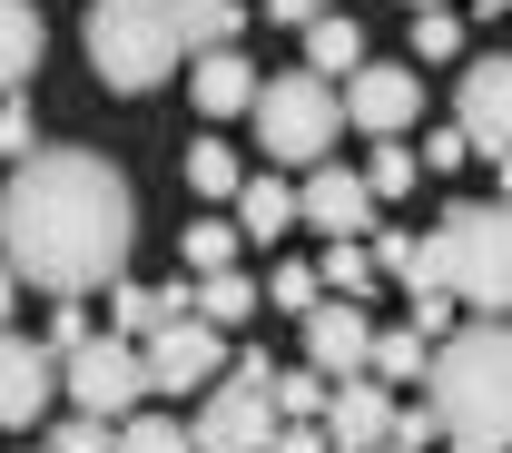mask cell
<instances>
[{
  "instance_id": "cell-1",
  "label": "cell",
  "mask_w": 512,
  "mask_h": 453,
  "mask_svg": "<svg viewBox=\"0 0 512 453\" xmlns=\"http://www.w3.org/2000/svg\"><path fill=\"white\" fill-rule=\"evenodd\" d=\"M128 237H138V188L99 148H40L0 188V266L20 286L89 296L128 266Z\"/></svg>"
},
{
  "instance_id": "cell-2",
  "label": "cell",
  "mask_w": 512,
  "mask_h": 453,
  "mask_svg": "<svg viewBox=\"0 0 512 453\" xmlns=\"http://www.w3.org/2000/svg\"><path fill=\"white\" fill-rule=\"evenodd\" d=\"M424 404L444 414L453 444L473 453H512V316L453 325L424 365Z\"/></svg>"
},
{
  "instance_id": "cell-3",
  "label": "cell",
  "mask_w": 512,
  "mask_h": 453,
  "mask_svg": "<svg viewBox=\"0 0 512 453\" xmlns=\"http://www.w3.org/2000/svg\"><path fill=\"white\" fill-rule=\"evenodd\" d=\"M404 286L414 296L444 286L453 306H473V316H512V197H463V207H444V227L414 237V276Z\"/></svg>"
},
{
  "instance_id": "cell-4",
  "label": "cell",
  "mask_w": 512,
  "mask_h": 453,
  "mask_svg": "<svg viewBox=\"0 0 512 453\" xmlns=\"http://www.w3.org/2000/svg\"><path fill=\"white\" fill-rule=\"evenodd\" d=\"M188 10L197 0H89V69L119 99L168 89L178 60H188Z\"/></svg>"
},
{
  "instance_id": "cell-5",
  "label": "cell",
  "mask_w": 512,
  "mask_h": 453,
  "mask_svg": "<svg viewBox=\"0 0 512 453\" xmlns=\"http://www.w3.org/2000/svg\"><path fill=\"white\" fill-rule=\"evenodd\" d=\"M256 148L276 158V168H325V148L345 129V89L316 79V69H286V79H266L256 89Z\"/></svg>"
},
{
  "instance_id": "cell-6",
  "label": "cell",
  "mask_w": 512,
  "mask_h": 453,
  "mask_svg": "<svg viewBox=\"0 0 512 453\" xmlns=\"http://www.w3.org/2000/svg\"><path fill=\"white\" fill-rule=\"evenodd\" d=\"M276 424H286V414H276V365L247 345V355L207 385V404H197L188 434H197V453H266V444H276Z\"/></svg>"
},
{
  "instance_id": "cell-7",
  "label": "cell",
  "mask_w": 512,
  "mask_h": 453,
  "mask_svg": "<svg viewBox=\"0 0 512 453\" xmlns=\"http://www.w3.org/2000/svg\"><path fill=\"white\" fill-rule=\"evenodd\" d=\"M60 385H69L79 414L119 424L128 404L148 394V345H138V335H89V345H69V355H60Z\"/></svg>"
},
{
  "instance_id": "cell-8",
  "label": "cell",
  "mask_w": 512,
  "mask_h": 453,
  "mask_svg": "<svg viewBox=\"0 0 512 453\" xmlns=\"http://www.w3.org/2000/svg\"><path fill=\"white\" fill-rule=\"evenodd\" d=\"M227 365L237 355H227V335L207 316H178L168 335H148V394H207Z\"/></svg>"
},
{
  "instance_id": "cell-9",
  "label": "cell",
  "mask_w": 512,
  "mask_h": 453,
  "mask_svg": "<svg viewBox=\"0 0 512 453\" xmlns=\"http://www.w3.org/2000/svg\"><path fill=\"white\" fill-rule=\"evenodd\" d=\"M453 129L473 138V148H493V158L512 148V50H493V60L463 69V89H453Z\"/></svg>"
},
{
  "instance_id": "cell-10",
  "label": "cell",
  "mask_w": 512,
  "mask_h": 453,
  "mask_svg": "<svg viewBox=\"0 0 512 453\" xmlns=\"http://www.w3.org/2000/svg\"><path fill=\"white\" fill-rule=\"evenodd\" d=\"M414 109H424V79H414V69H355V79H345V119H355V129L365 138H394V129H414Z\"/></svg>"
},
{
  "instance_id": "cell-11",
  "label": "cell",
  "mask_w": 512,
  "mask_h": 453,
  "mask_svg": "<svg viewBox=\"0 0 512 453\" xmlns=\"http://www.w3.org/2000/svg\"><path fill=\"white\" fill-rule=\"evenodd\" d=\"M296 207H306V227H325V237H365L375 227V188H365V168H306V188H296Z\"/></svg>"
},
{
  "instance_id": "cell-12",
  "label": "cell",
  "mask_w": 512,
  "mask_h": 453,
  "mask_svg": "<svg viewBox=\"0 0 512 453\" xmlns=\"http://www.w3.org/2000/svg\"><path fill=\"white\" fill-rule=\"evenodd\" d=\"M325 444H335V453H375V444H394V394H384L375 375H345V385L325 394Z\"/></svg>"
},
{
  "instance_id": "cell-13",
  "label": "cell",
  "mask_w": 512,
  "mask_h": 453,
  "mask_svg": "<svg viewBox=\"0 0 512 453\" xmlns=\"http://www.w3.org/2000/svg\"><path fill=\"white\" fill-rule=\"evenodd\" d=\"M50 385H60V355L40 335H0V424H40Z\"/></svg>"
},
{
  "instance_id": "cell-14",
  "label": "cell",
  "mask_w": 512,
  "mask_h": 453,
  "mask_svg": "<svg viewBox=\"0 0 512 453\" xmlns=\"http://www.w3.org/2000/svg\"><path fill=\"white\" fill-rule=\"evenodd\" d=\"M365 355H375V325H365V306H316L306 316V365H316L325 385H345V375H365Z\"/></svg>"
},
{
  "instance_id": "cell-15",
  "label": "cell",
  "mask_w": 512,
  "mask_h": 453,
  "mask_svg": "<svg viewBox=\"0 0 512 453\" xmlns=\"http://www.w3.org/2000/svg\"><path fill=\"white\" fill-rule=\"evenodd\" d=\"M188 89H197V119H237V109H256V79L237 50H197V69H188Z\"/></svg>"
},
{
  "instance_id": "cell-16",
  "label": "cell",
  "mask_w": 512,
  "mask_h": 453,
  "mask_svg": "<svg viewBox=\"0 0 512 453\" xmlns=\"http://www.w3.org/2000/svg\"><path fill=\"white\" fill-rule=\"evenodd\" d=\"M50 50V30H40V10L30 0H0V99H20L30 89V69Z\"/></svg>"
},
{
  "instance_id": "cell-17",
  "label": "cell",
  "mask_w": 512,
  "mask_h": 453,
  "mask_svg": "<svg viewBox=\"0 0 512 453\" xmlns=\"http://www.w3.org/2000/svg\"><path fill=\"white\" fill-rule=\"evenodd\" d=\"M237 227H247V237H286V227H306V207H296L286 178H247V188H237Z\"/></svg>"
},
{
  "instance_id": "cell-18",
  "label": "cell",
  "mask_w": 512,
  "mask_h": 453,
  "mask_svg": "<svg viewBox=\"0 0 512 453\" xmlns=\"http://www.w3.org/2000/svg\"><path fill=\"white\" fill-rule=\"evenodd\" d=\"M306 69H316V79H335V69H345V79H355V69H365V30H355V20H335V10H325L316 30H306Z\"/></svg>"
},
{
  "instance_id": "cell-19",
  "label": "cell",
  "mask_w": 512,
  "mask_h": 453,
  "mask_svg": "<svg viewBox=\"0 0 512 453\" xmlns=\"http://www.w3.org/2000/svg\"><path fill=\"white\" fill-rule=\"evenodd\" d=\"M424 365H434V345H424L414 325L375 335V355H365V375H375V385H424Z\"/></svg>"
},
{
  "instance_id": "cell-20",
  "label": "cell",
  "mask_w": 512,
  "mask_h": 453,
  "mask_svg": "<svg viewBox=\"0 0 512 453\" xmlns=\"http://www.w3.org/2000/svg\"><path fill=\"white\" fill-rule=\"evenodd\" d=\"M197 316L217 325V335H227V325H247V316H256V286L237 276V266H217V276H197Z\"/></svg>"
},
{
  "instance_id": "cell-21",
  "label": "cell",
  "mask_w": 512,
  "mask_h": 453,
  "mask_svg": "<svg viewBox=\"0 0 512 453\" xmlns=\"http://www.w3.org/2000/svg\"><path fill=\"white\" fill-rule=\"evenodd\" d=\"M316 276H325V296H365V286H375V247H365V237H335Z\"/></svg>"
},
{
  "instance_id": "cell-22",
  "label": "cell",
  "mask_w": 512,
  "mask_h": 453,
  "mask_svg": "<svg viewBox=\"0 0 512 453\" xmlns=\"http://www.w3.org/2000/svg\"><path fill=\"white\" fill-rule=\"evenodd\" d=\"M178 168H188V188L207 197V207H217V197H237V188H247V178H237V158H227L217 138H197V148H188V158H178Z\"/></svg>"
},
{
  "instance_id": "cell-23",
  "label": "cell",
  "mask_w": 512,
  "mask_h": 453,
  "mask_svg": "<svg viewBox=\"0 0 512 453\" xmlns=\"http://www.w3.org/2000/svg\"><path fill=\"white\" fill-rule=\"evenodd\" d=\"M237 237H247V227H217V217H197L188 237H178V257H188V276H217V266H237Z\"/></svg>"
},
{
  "instance_id": "cell-24",
  "label": "cell",
  "mask_w": 512,
  "mask_h": 453,
  "mask_svg": "<svg viewBox=\"0 0 512 453\" xmlns=\"http://www.w3.org/2000/svg\"><path fill=\"white\" fill-rule=\"evenodd\" d=\"M237 30H247V0H197L188 10V50H237Z\"/></svg>"
},
{
  "instance_id": "cell-25",
  "label": "cell",
  "mask_w": 512,
  "mask_h": 453,
  "mask_svg": "<svg viewBox=\"0 0 512 453\" xmlns=\"http://www.w3.org/2000/svg\"><path fill=\"white\" fill-rule=\"evenodd\" d=\"M119 453H197L188 424H168V414H128L119 424Z\"/></svg>"
},
{
  "instance_id": "cell-26",
  "label": "cell",
  "mask_w": 512,
  "mask_h": 453,
  "mask_svg": "<svg viewBox=\"0 0 512 453\" xmlns=\"http://www.w3.org/2000/svg\"><path fill=\"white\" fill-rule=\"evenodd\" d=\"M266 306H286V316H316V306H325V276H316V266H296V257H286L276 276H266Z\"/></svg>"
},
{
  "instance_id": "cell-27",
  "label": "cell",
  "mask_w": 512,
  "mask_h": 453,
  "mask_svg": "<svg viewBox=\"0 0 512 453\" xmlns=\"http://www.w3.org/2000/svg\"><path fill=\"white\" fill-rule=\"evenodd\" d=\"M325 394H335V385H325L316 365H306V375H276V414H286V424H316Z\"/></svg>"
},
{
  "instance_id": "cell-28",
  "label": "cell",
  "mask_w": 512,
  "mask_h": 453,
  "mask_svg": "<svg viewBox=\"0 0 512 453\" xmlns=\"http://www.w3.org/2000/svg\"><path fill=\"white\" fill-rule=\"evenodd\" d=\"M414 178H424V158H414V148H375V158H365V188H375V197H404Z\"/></svg>"
},
{
  "instance_id": "cell-29",
  "label": "cell",
  "mask_w": 512,
  "mask_h": 453,
  "mask_svg": "<svg viewBox=\"0 0 512 453\" xmlns=\"http://www.w3.org/2000/svg\"><path fill=\"white\" fill-rule=\"evenodd\" d=\"M0 158H10V168L40 158V119H30V99H0Z\"/></svg>"
},
{
  "instance_id": "cell-30",
  "label": "cell",
  "mask_w": 512,
  "mask_h": 453,
  "mask_svg": "<svg viewBox=\"0 0 512 453\" xmlns=\"http://www.w3.org/2000/svg\"><path fill=\"white\" fill-rule=\"evenodd\" d=\"M463 50V20L453 10H414V60H453Z\"/></svg>"
},
{
  "instance_id": "cell-31",
  "label": "cell",
  "mask_w": 512,
  "mask_h": 453,
  "mask_svg": "<svg viewBox=\"0 0 512 453\" xmlns=\"http://www.w3.org/2000/svg\"><path fill=\"white\" fill-rule=\"evenodd\" d=\"M50 453H119V424H99V414H69L60 434H50Z\"/></svg>"
},
{
  "instance_id": "cell-32",
  "label": "cell",
  "mask_w": 512,
  "mask_h": 453,
  "mask_svg": "<svg viewBox=\"0 0 512 453\" xmlns=\"http://www.w3.org/2000/svg\"><path fill=\"white\" fill-rule=\"evenodd\" d=\"M414 335H424V345H444V335H453V296H444V286L414 296Z\"/></svg>"
},
{
  "instance_id": "cell-33",
  "label": "cell",
  "mask_w": 512,
  "mask_h": 453,
  "mask_svg": "<svg viewBox=\"0 0 512 453\" xmlns=\"http://www.w3.org/2000/svg\"><path fill=\"white\" fill-rule=\"evenodd\" d=\"M375 276H414V237H404V227L375 237Z\"/></svg>"
},
{
  "instance_id": "cell-34",
  "label": "cell",
  "mask_w": 512,
  "mask_h": 453,
  "mask_svg": "<svg viewBox=\"0 0 512 453\" xmlns=\"http://www.w3.org/2000/svg\"><path fill=\"white\" fill-rule=\"evenodd\" d=\"M40 345H50V355H69V345H89V316H79V306H50V335H40Z\"/></svg>"
},
{
  "instance_id": "cell-35",
  "label": "cell",
  "mask_w": 512,
  "mask_h": 453,
  "mask_svg": "<svg viewBox=\"0 0 512 453\" xmlns=\"http://www.w3.org/2000/svg\"><path fill=\"white\" fill-rule=\"evenodd\" d=\"M266 453H335V444H325V424H276V444H266Z\"/></svg>"
},
{
  "instance_id": "cell-36",
  "label": "cell",
  "mask_w": 512,
  "mask_h": 453,
  "mask_svg": "<svg viewBox=\"0 0 512 453\" xmlns=\"http://www.w3.org/2000/svg\"><path fill=\"white\" fill-rule=\"evenodd\" d=\"M434 434H444V414H434V404H414V414H394V444H434Z\"/></svg>"
},
{
  "instance_id": "cell-37",
  "label": "cell",
  "mask_w": 512,
  "mask_h": 453,
  "mask_svg": "<svg viewBox=\"0 0 512 453\" xmlns=\"http://www.w3.org/2000/svg\"><path fill=\"white\" fill-rule=\"evenodd\" d=\"M463 158H473V138H463V129H444L434 148H424V168H463Z\"/></svg>"
},
{
  "instance_id": "cell-38",
  "label": "cell",
  "mask_w": 512,
  "mask_h": 453,
  "mask_svg": "<svg viewBox=\"0 0 512 453\" xmlns=\"http://www.w3.org/2000/svg\"><path fill=\"white\" fill-rule=\"evenodd\" d=\"M266 20H296V30H316V20H325V0H266Z\"/></svg>"
},
{
  "instance_id": "cell-39",
  "label": "cell",
  "mask_w": 512,
  "mask_h": 453,
  "mask_svg": "<svg viewBox=\"0 0 512 453\" xmlns=\"http://www.w3.org/2000/svg\"><path fill=\"white\" fill-rule=\"evenodd\" d=\"M10 306H20V276L0 266V335H10Z\"/></svg>"
},
{
  "instance_id": "cell-40",
  "label": "cell",
  "mask_w": 512,
  "mask_h": 453,
  "mask_svg": "<svg viewBox=\"0 0 512 453\" xmlns=\"http://www.w3.org/2000/svg\"><path fill=\"white\" fill-rule=\"evenodd\" d=\"M503 197H512V148H503Z\"/></svg>"
},
{
  "instance_id": "cell-41",
  "label": "cell",
  "mask_w": 512,
  "mask_h": 453,
  "mask_svg": "<svg viewBox=\"0 0 512 453\" xmlns=\"http://www.w3.org/2000/svg\"><path fill=\"white\" fill-rule=\"evenodd\" d=\"M375 453H424V444H375Z\"/></svg>"
},
{
  "instance_id": "cell-42",
  "label": "cell",
  "mask_w": 512,
  "mask_h": 453,
  "mask_svg": "<svg viewBox=\"0 0 512 453\" xmlns=\"http://www.w3.org/2000/svg\"><path fill=\"white\" fill-rule=\"evenodd\" d=\"M414 10H444V0H414Z\"/></svg>"
},
{
  "instance_id": "cell-43",
  "label": "cell",
  "mask_w": 512,
  "mask_h": 453,
  "mask_svg": "<svg viewBox=\"0 0 512 453\" xmlns=\"http://www.w3.org/2000/svg\"><path fill=\"white\" fill-rule=\"evenodd\" d=\"M483 10H512V0H483Z\"/></svg>"
}]
</instances>
